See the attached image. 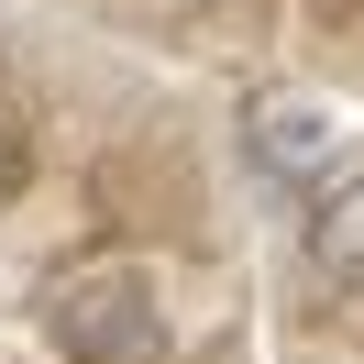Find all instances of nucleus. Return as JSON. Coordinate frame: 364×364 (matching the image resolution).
I'll use <instances>...</instances> for the list:
<instances>
[{
	"label": "nucleus",
	"instance_id": "1",
	"mask_svg": "<svg viewBox=\"0 0 364 364\" xmlns=\"http://www.w3.org/2000/svg\"><path fill=\"white\" fill-rule=\"evenodd\" d=\"M55 353L67 364H166V287L155 265H89L55 287Z\"/></svg>",
	"mask_w": 364,
	"mask_h": 364
},
{
	"label": "nucleus",
	"instance_id": "2",
	"mask_svg": "<svg viewBox=\"0 0 364 364\" xmlns=\"http://www.w3.org/2000/svg\"><path fill=\"white\" fill-rule=\"evenodd\" d=\"M254 166L265 177H331V144H342V122L320 111V100H298V89H276V100H254Z\"/></svg>",
	"mask_w": 364,
	"mask_h": 364
},
{
	"label": "nucleus",
	"instance_id": "3",
	"mask_svg": "<svg viewBox=\"0 0 364 364\" xmlns=\"http://www.w3.org/2000/svg\"><path fill=\"white\" fill-rule=\"evenodd\" d=\"M298 243H309V265L331 276V287H364V166H342L309 199V232H298Z\"/></svg>",
	"mask_w": 364,
	"mask_h": 364
}]
</instances>
